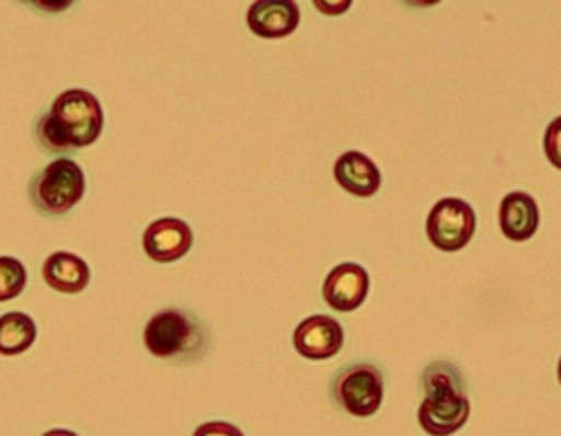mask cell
I'll list each match as a JSON object with an SVG mask.
<instances>
[{"label": "cell", "instance_id": "cell-1", "mask_svg": "<svg viewBox=\"0 0 561 436\" xmlns=\"http://www.w3.org/2000/svg\"><path fill=\"white\" fill-rule=\"evenodd\" d=\"M101 131L103 107L99 99L83 88H70L57 94L53 105L33 123L35 142L46 153L61 158L92 145Z\"/></svg>", "mask_w": 561, "mask_h": 436}, {"label": "cell", "instance_id": "cell-2", "mask_svg": "<svg viewBox=\"0 0 561 436\" xmlns=\"http://www.w3.org/2000/svg\"><path fill=\"white\" fill-rule=\"evenodd\" d=\"M423 401L419 405V423L430 436H451L469 418V397L465 379L451 362H432L419 379Z\"/></svg>", "mask_w": 561, "mask_h": 436}, {"label": "cell", "instance_id": "cell-3", "mask_svg": "<svg viewBox=\"0 0 561 436\" xmlns=\"http://www.w3.org/2000/svg\"><path fill=\"white\" fill-rule=\"evenodd\" d=\"M142 344L158 359L193 362L206 353L208 333L195 313L169 307L147 320Z\"/></svg>", "mask_w": 561, "mask_h": 436}, {"label": "cell", "instance_id": "cell-4", "mask_svg": "<svg viewBox=\"0 0 561 436\" xmlns=\"http://www.w3.org/2000/svg\"><path fill=\"white\" fill-rule=\"evenodd\" d=\"M85 193V175L72 158H55L31 175L26 195L31 206L48 219L68 215Z\"/></svg>", "mask_w": 561, "mask_h": 436}, {"label": "cell", "instance_id": "cell-5", "mask_svg": "<svg viewBox=\"0 0 561 436\" xmlns=\"http://www.w3.org/2000/svg\"><path fill=\"white\" fill-rule=\"evenodd\" d=\"M329 394L340 412L357 418L373 416L383 401V372L370 362L346 364L331 377Z\"/></svg>", "mask_w": 561, "mask_h": 436}, {"label": "cell", "instance_id": "cell-6", "mask_svg": "<svg viewBox=\"0 0 561 436\" xmlns=\"http://www.w3.org/2000/svg\"><path fill=\"white\" fill-rule=\"evenodd\" d=\"M425 232L430 243L443 252L462 250L476 232V213L465 199H438L427 215Z\"/></svg>", "mask_w": 561, "mask_h": 436}, {"label": "cell", "instance_id": "cell-7", "mask_svg": "<svg viewBox=\"0 0 561 436\" xmlns=\"http://www.w3.org/2000/svg\"><path fill=\"white\" fill-rule=\"evenodd\" d=\"M193 245V230L178 217H160L142 232V250L156 263H173Z\"/></svg>", "mask_w": 561, "mask_h": 436}, {"label": "cell", "instance_id": "cell-8", "mask_svg": "<svg viewBox=\"0 0 561 436\" xmlns=\"http://www.w3.org/2000/svg\"><path fill=\"white\" fill-rule=\"evenodd\" d=\"M370 278L359 263H340L335 265L322 285L324 302L342 313L355 311L368 296Z\"/></svg>", "mask_w": 561, "mask_h": 436}, {"label": "cell", "instance_id": "cell-9", "mask_svg": "<svg viewBox=\"0 0 561 436\" xmlns=\"http://www.w3.org/2000/svg\"><path fill=\"white\" fill-rule=\"evenodd\" d=\"M294 348L307 359H329L344 344V329L331 315H309L294 331Z\"/></svg>", "mask_w": 561, "mask_h": 436}, {"label": "cell", "instance_id": "cell-10", "mask_svg": "<svg viewBox=\"0 0 561 436\" xmlns=\"http://www.w3.org/2000/svg\"><path fill=\"white\" fill-rule=\"evenodd\" d=\"M245 20L254 35L278 39L298 28L300 9L294 0H256L250 4Z\"/></svg>", "mask_w": 561, "mask_h": 436}, {"label": "cell", "instance_id": "cell-11", "mask_svg": "<svg viewBox=\"0 0 561 436\" xmlns=\"http://www.w3.org/2000/svg\"><path fill=\"white\" fill-rule=\"evenodd\" d=\"M335 182L355 197H370L381 186L377 164L362 151H344L333 164Z\"/></svg>", "mask_w": 561, "mask_h": 436}, {"label": "cell", "instance_id": "cell-12", "mask_svg": "<svg viewBox=\"0 0 561 436\" xmlns=\"http://www.w3.org/2000/svg\"><path fill=\"white\" fill-rule=\"evenodd\" d=\"M500 230L511 241H528L539 228V208L533 195L513 191L500 202Z\"/></svg>", "mask_w": 561, "mask_h": 436}, {"label": "cell", "instance_id": "cell-13", "mask_svg": "<svg viewBox=\"0 0 561 436\" xmlns=\"http://www.w3.org/2000/svg\"><path fill=\"white\" fill-rule=\"evenodd\" d=\"M42 278L59 294H79L90 283V267L81 256L57 250L42 263Z\"/></svg>", "mask_w": 561, "mask_h": 436}, {"label": "cell", "instance_id": "cell-14", "mask_svg": "<svg viewBox=\"0 0 561 436\" xmlns=\"http://www.w3.org/2000/svg\"><path fill=\"white\" fill-rule=\"evenodd\" d=\"M37 337L35 320L24 311H7L0 315V355H20L33 346Z\"/></svg>", "mask_w": 561, "mask_h": 436}, {"label": "cell", "instance_id": "cell-15", "mask_svg": "<svg viewBox=\"0 0 561 436\" xmlns=\"http://www.w3.org/2000/svg\"><path fill=\"white\" fill-rule=\"evenodd\" d=\"M26 287V267L15 256H0V302L13 300Z\"/></svg>", "mask_w": 561, "mask_h": 436}, {"label": "cell", "instance_id": "cell-16", "mask_svg": "<svg viewBox=\"0 0 561 436\" xmlns=\"http://www.w3.org/2000/svg\"><path fill=\"white\" fill-rule=\"evenodd\" d=\"M543 151L552 167L561 169V116L548 123L543 134Z\"/></svg>", "mask_w": 561, "mask_h": 436}, {"label": "cell", "instance_id": "cell-17", "mask_svg": "<svg viewBox=\"0 0 561 436\" xmlns=\"http://www.w3.org/2000/svg\"><path fill=\"white\" fill-rule=\"evenodd\" d=\"M193 436H245V434L228 421H208V423H202L193 432Z\"/></svg>", "mask_w": 561, "mask_h": 436}, {"label": "cell", "instance_id": "cell-18", "mask_svg": "<svg viewBox=\"0 0 561 436\" xmlns=\"http://www.w3.org/2000/svg\"><path fill=\"white\" fill-rule=\"evenodd\" d=\"M348 7H351V2H316V9L331 13V15H337V13L346 11Z\"/></svg>", "mask_w": 561, "mask_h": 436}, {"label": "cell", "instance_id": "cell-19", "mask_svg": "<svg viewBox=\"0 0 561 436\" xmlns=\"http://www.w3.org/2000/svg\"><path fill=\"white\" fill-rule=\"evenodd\" d=\"M42 436H79L77 432H72V429H61V427H55V429H48V432H44Z\"/></svg>", "mask_w": 561, "mask_h": 436}, {"label": "cell", "instance_id": "cell-20", "mask_svg": "<svg viewBox=\"0 0 561 436\" xmlns=\"http://www.w3.org/2000/svg\"><path fill=\"white\" fill-rule=\"evenodd\" d=\"M557 377H559V383H561V359H559V366H557Z\"/></svg>", "mask_w": 561, "mask_h": 436}]
</instances>
